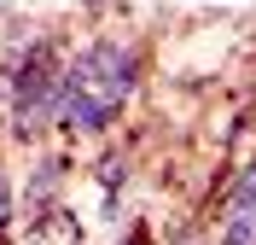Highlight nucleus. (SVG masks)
I'll list each match as a JSON object with an SVG mask.
<instances>
[{"label": "nucleus", "instance_id": "f257e3e1", "mask_svg": "<svg viewBox=\"0 0 256 245\" xmlns=\"http://www.w3.org/2000/svg\"><path fill=\"white\" fill-rule=\"evenodd\" d=\"M140 88V53L128 41H111L99 35L64 65V99H58V129L70 134H99L111 129L122 105Z\"/></svg>", "mask_w": 256, "mask_h": 245}, {"label": "nucleus", "instance_id": "f03ea898", "mask_svg": "<svg viewBox=\"0 0 256 245\" xmlns=\"http://www.w3.org/2000/svg\"><path fill=\"white\" fill-rule=\"evenodd\" d=\"M12 82V129L18 134H41L47 123H58V99H64V65L52 41H24L6 70Z\"/></svg>", "mask_w": 256, "mask_h": 245}, {"label": "nucleus", "instance_id": "7ed1b4c3", "mask_svg": "<svg viewBox=\"0 0 256 245\" xmlns=\"http://www.w3.org/2000/svg\"><path fill=\"white\" fill-rule=\"evenodd\" d=\"M222 245H256V163L227 181L222 198Z\"/></svg>", "mask_w": 256, "mask_h": 245}, {"label": "nucleus", "instance_id": "20e7f679", "mask_svg": "<svg viewBox=\"0 0 256 245\" xmlns=\"http://www.w3.org/2000/svg\"><path fill=\"white\" fill-rule=\"evenodd\" d=\"M6 222H12V181H6V169H0V233H6Z\"/></svg>", "mask_w": 256, "mask_h": 245}]
</instances>
